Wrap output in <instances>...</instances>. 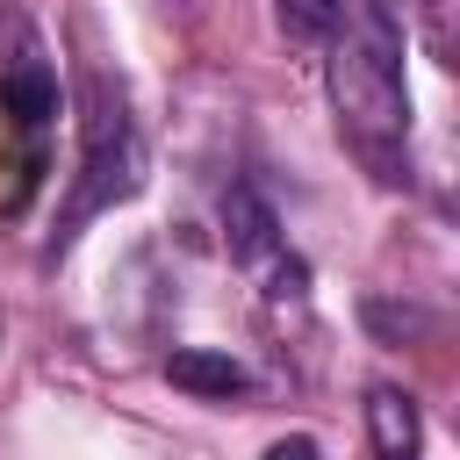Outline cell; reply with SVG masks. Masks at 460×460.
Segmentation results:
<instances>
[{
	"label": "cell",
	"mask_w": 460,
	"mask_h": 460,
	"mask_svg": "<svg viewBox=\"0 0 460 460\" xmlns=\"http://www.w3.org/2000/svg\"><path fill=\"white\" fill-rule=\"evenodd\" d=\"M259 460H323V446H316L309 431H288V438H273Z\"/></svg>",
	"instance_id": "obj_10"
},
{
	"label": "cell",
	"mask_w": 460,
	"mask_h": 460,
	"mask_svg": "<svg viewBox=\"0 0 460 460\" xmlns=\"http://www.w3.org/2000/svg\"><path fill=\"white\" fill-rule=\"evenodd\" d=\"M137 187H144V144H137L129 101H122V86H108L101 72H86V86H79V172H72V194H65V208L50 223L43 266H58L79 244V230L101 208L129 201Z\"/></svg>",
	"instance_id": "obj_2"
},
{
	"label": "cell",
	"mask_w": 460,
	"mask_h": 460,
	"mask_svg": "<svg viewBox=\"0 0 460 460\" xmlns=\"http://www.w3.org/2000/svg\"><path fill=\"white\" fill-rule=\"evenodd\" d=\"M273 22L288 43L302 50H331L338 29H345V0H273Z\"/></svg>",
	"instance_id": "obj_8"
},
{
	"label": "cell",
	"mask_w": 460,
	"mask_h": 460,
	"mask_svg": "<svg viewBox=\"0 0 460 460\" xmlns=\"http://www.w3.org/2000/svg\"><path fill=\"white\" fill-rule=\"evenodd\" d=\"M359 323H367L381 345L438 338V309H424V302H388V295H367V302H359Z\"/></svg>",
	"instance_id": "obj_7"
},
{
	"label": "cell",
	"mask_w": 460,
	"mask_h": 460,
	"mask_svg": "<svg viewBox=\"0 0 460 460\" xmlns=\"http://www.w3.org/2000/svg\"><path fill=\"white\" fill-rule=\"evenodd\" d=\"M273 302H295V295H309V266L302 259H273V288H266Z\"/></svg>",
	"instance_id": "obj_9"
},
{
	"label": "cell",
	"mask_w": 460,
	"mask_h": 460,
	"mask_svg": "<svg viewBox=\"0 0 460 460\" xmlns=\"http://www.w3.org/2000/svg\"><path fill=\"white\" fill-rule=\"evenodd\" d=\"M331 108L345 137L388 165V144L410 137V86H402V14L395 0H367L359 36L331 43Z\"/></svg>",
	"instance_id": "obj_1"
},
{
	"label": "cell",
	"mask_w": 460,
	"mask_h": 460,
	"mask_svg": "<svg viewBox=\"0 0 460 460\" xmlns=\"http://www.w3.org/2000/svg\"><path fill=\"white\" fill-rule=\"evenodd\" d=\"M58 101H65V93H58V65H50V58L36 50V36L22 29V50L0 58V108L14 115V129L36 137V129L58 122Z\"/></svg>",
	"instance_id": "obj_3"
},
{
	"label": "cell",
	"mask_w": 460,
	"mask_h": 460,
	"mask_svg": "<svg viewBox=\"0 0 460 460\" xmlns=\"http://www.w3.org/2000/svg\"><path fill=\"white\" fill-rule=\"evenodd\" d=\"M367 438H374V460H424V417L395 381L367 388Z\"/></svg>",
	"instance_id": "obj_6"
},
{
	"label": "cell",
	"mask_w": 460,
	"mask_h": 460,
	"mask_svg": "<svg viewBox=\"0 0 460 460\" xmlns=\"http://www.w3.org/2000/svg\"><path fill=\"white\" fill-rule=\"evenodd\" d=\"M158 374H165L180 395H194V402H230V395L252 388L244 359H230V352H216V345H172V352L158 359Z\"/></svg>",
	"instance_id": "obj_5"
},
{
	"label": "cell",
	"mask_w": 460,
	"mask_h": 460,
	"mask_svg": "<svg viewBox=\"0 0 460 460\" xmlns=\"http://www.w3.org/2000/svg\"><path fill=\"white\" fill-rule=\"evenodd\" d=\"M223 252L237 259V266H266L273 252H280V216H273V201L259 194V187H223Z\"/></svg>",
	"instance_id": "obj_4"
}]
</instances>
